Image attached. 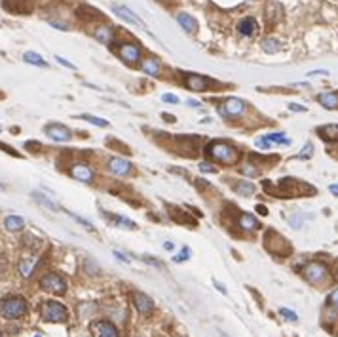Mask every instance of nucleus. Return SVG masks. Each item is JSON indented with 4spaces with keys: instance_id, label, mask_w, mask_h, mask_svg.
I'll list each match as a JSON object with an SVG mask.
<instances>
[{
    "instance_id": "obj_45",
    "label": "nucleus",
    "mask_w": 338,
    "mask_h": 337,
    "mask_svg": "<svg viewBox=\"0 0 338 337\" xmlns=\"http://www.w3.org/2000/svg\"><path fill=\"white\" fill-rule=\"evenodd\" d=\"M173 248H175V244H173V242H169V240H167V242H163V249H167V251H171Z\"/></svg>"
},
{
    "instance_id": "obj_20",
    "label": "nucleus",
    "mask_w": 338,
    "mask_h": 337,
    "mask_svg": "<svg viewBox=\"0 0 338 337\" xmlns=\"http://www.w3.org/2000/svg\"><path fill=\"white\" fill-rule=\"evenodd\" d=\"M36 263H38V259L32 255V257H23L21 261H19V265H17V270H19V274H21L23 278H29L32 272H34V267H36Z\"/></svg>"
},
{
    "instance_id": "obj_13",
    "label": "nucleus",
    "mask_w": 338,
    "mask_h": 337,
    "mask_svg": "<svg viewBox=\"0 0 338 337\" xmlns=\"http://www.w3.org/2000/svg\"><path fill=\"white\" fill-rule=\"evenodd\" d=\"M133 305H135L137 313L143 316H150L154 313V301L143 292L133 293Z\"/></svg>"
},
{
    "instance_id": "obj_46",
    "label": "nucleus",
    "mask_w": 338,
    "mask_h": 337,
    "mask_svg": "<svg viewBox=\"0 0 338 337\" xmlns=\"http://www.w3.org/2000/svg\"><path fill=\"white\" fill-rule=\"evenodd\" d=\"M186 103H188V105H190V107H194V109H198V107H202V105H200V103H198V101H194V99H188V101H186Z\"/></svg>"
},
{
    "instance_id": "obj_42",
    "label": "nucleus",
    "mask_w": 338,
    "mask_h": 337,
    "mask_svg": "<svg viewBox=\"0 0 338 337\" xmlns=\"http://www.w3.org/2000/svg\"><path fill=\"white\" fill-rule=\"evenodd\" d=\"M289 109L293 112H306V107H302V105H298V103H291Z\"/></svg>"
},
{
    "instance_id": "obj_27",
    "label": "nucleus",
    "mask_w": 338,
    "mask_h": 337,
    "mask_svg": "<svg viewBox=\"0 0 338 337\" xmlns=\"http://www.w3.org/2000/svg\"><path fill=\"white\" fill-rule=\"evenodd\" d=\"M262 50L266 52V53H275V52H279V40H275V38H266V40H262Z\"/></svg>"
},
{
    "instance_id": "obj_35",
    "label": "nucleus",
    "mask_w": 338,
    "mask_h": 337,
    "mask_svg": "<svg viewBox=\"0 0 338 337\" xmlns=\"http://www.w3.org/2000/svg\"><path fill=\"white\" fill-rule=\"evenodd\" d=\"M188 255H190V249H188V248H184L179 255H175V257H173V261H175V263H182V261H186V259H188Z\"/></svg>"
},
{
    "instance_id": "obj_33",
    "label": "nucleus",
    "mask_w": 338,
    "mask_h": 337,
    "mask_svg": "<svg viewBox=\"0 0 338 337\" xmlns=\"http://www.w3.org/2000/svg\"><path fill=\"white\" fill-rule=\"evenodd\" d=\"M198 168H200V172H203V174H217V168L211 162H200Z\"/></svg>"
},
{
    "instance_id": "obj_44",
    "label": "nucleus",
    "mask_w": 338,
    "mask_h": 337,
    "mask_svg": "<svg viewBox=\"0 0 338 337\" xmlns=\"http://www.w3.org/2000/svg\"><path fill=\"white\" fill-rule=\"evenodd\" d=\"M114 255H116V257H118L120 261H124V263H129V259H128V257H126L124 253H120V251H114Z\"/></svg>"
},
{
    "instance_id": "obj_17",
    "label": "nucleus",
    "mask_w": 338,
    "mask_h": 337,
    "mask_svg": "<svg viewBox=\"0 0 338 337\" xmlns=\"http://www.w3.org/2000/svg\"><path fill=\"white\" fill-rule=\"evenodd\" d=\"M141 71L148 76H160L161 74V65L156 57H146L141 61Z\"/></svg>"
},
{
    "instance_id": "obj_48",
    "label": "nucleus",
    "mask_w": 338,
    "mask_h": 337,
    "mask_svg": "<svg viewBox=\"0 0 338 337\" xmlns=\"http://www.w3.org/2000/svg\"><path fill=\"white\" fill-rule=\"evenodd\" d=\"M215 286H217V288L221 290V293H226V290H225V286H223V284H219V282H215Z\"/></svg>"
},
{
    "instance_id": "obj_43",
    "label": "nucleus",
    "mask_w": 338,
    "mask_h": 337,
    "mask_svg": "<svg viewBox=\"0 0 338 337\" xmlns=\"http://www.w3.org/2000/svg\"><path fill=\"white\" fill-rule=\"evenodd\" d=\"M257 212H258L260 215H268V210H266V206H260V204H258V206H257Z\"/></svg>"
},
{
    "instance_id": "obj_26",
    "label": "nucleus",
    "mask_w": 338,
    "mask_h": 337,
    "mask_svg": "<svg viewBox=\"0 0 338 337\" xmlns=\"http://www.w3.org/2000/svg\"><path fill=\"white\" fill-rule=\"evenodd\" d=\"M268 141H270L272 145L275 143V145H291V139H287V135L281 134V132H277V134H268L264 135Z\"/></svg>"
},
{
    "instance_id": "obj_36",
    "label": "nucleus",
    "mask_w": 338,
    "mask_h": 337,
    "mask_svg": "<svg viewBox=\"0 0 338 337\" xmlns=\"http://www.w3.org/2000/svg\"><path fill=\"white\" fill-rule=\"evenodd\" d=\"M68 215H70V217H72V219H76V221H78V223H80V225H84V227H86V229H88V231H93V225H91L90 221H86V219H84V217H78V215H76V213H70V212H68Z\"/></svg>"
},
{
    "instance_id": "obj_7",
    "label": "nucleus",
    "mask_w": 338,
    "mask_h": 337,
    "mask_svg": "<svg viewBox=\"0 0 338 337\" xmlns=\"http://www.w3.org/2000/svg\"><path fill=\"white\" fill-rule=\"evenodd\" d=\"M329 276V269L323 265V263H317L312 261L304 267V278L310 282V284H323Z\"/></svg>"
},
{
    "instance_id": "obj_4",
    "label": "nucleus",
    "mask_w": 338,
    "mask_h": 337,
    "mask_svg": "<svg viewBox=\"0 0 338 337\" xmlns=\"http://www.w3.org/2000/svg\"><path fill=\"white\" fill-rule=\"evenodd\" d=\"M0 309H2V315L6 318H21L27 313V301L23 297H17V295L6 297L0 305Z\"/></svg>"
},
{
    "instance_id": "obj_1",
    "label": "nucleus",
    "mask_w": 338,
    "mask_h": 337,
    "mask_svg": "<svg viewBox=\"0 0 338 337\" xmlns=\"http://www.w3.org/2000/svg\"><path fill=\"white\" fill-rule=\"evenodd\" d=\"M203 151H205V155H207L209 160H213V162H217V164L234 166V164H238V160H240V151H238L232 143L221 141V139L209 141V143L205 145Z\"/></svg>"
},
{
    "instance_id": "obj_9",
    "label": "nucleus",
    "mask_w": 338,
    "mask_h": 337,
    "mask_svg": "<svg viewBox=\"0 0 338 337\" xmlns=\"http://www.w3.org/2000/svg\"><path fill=\"white\" fill-rule=\"evenodd\" d=\"M107 170L116 177H128L133 172V164L122 157H113L109 158V162H107Z\"/></svg>"
},
{
    "instance_id": "obj_21",
    "label": "nucleus",
    "mask_w": 338,
    "mask_h": 337,
    "mask_svg": "<svg viewBox=\"0 0 338 337\" xmlns=\"http://www.w3.org/2000/svg\"><path fill=\"white\" fill-rule=\"evenodd\" d=\"M232 189L240 195V196H253L255 195V191H257V187L253 185V183H249V181L241 179V181H232Z\"/></svg>"
},
{
    "instance_id": "obj_41",
    "label": "nucleus",
    "mask_w": 338,
    "mask_h": 337,
    "mask_svg": "<svg viewBox=\"0 0 338 337\" xmlns=\"http://www.w3.org/2000/svg\"><path fill=\"white\" fill-rule=\"evenodd\" d=\"M329 76V71L327 69H317V71H312V72H308V76Z\"/></svg>"
},
{
    "instance_id": "obj_24",
    "label": "nucleus",
    "mask_w": 338,
    "mask_h": 337,
    "mask_svg": "<svg viewBox=\"0 0 338 337\" xmlns=\"http://www.w3.org/2000/svg\"><path fill=\"white\" fill-rule=\"evenodd\" d=\"M319 137H323L325 141H338V124H329V126H321L317 128Z\"/></svg>"
},
{
    "instance_id": "obj_3",
    "label": "nucleus",
    "mask_w": 338,
    "mask_h": 337,
    "mask_svg": "<svg viewBox=\"0 0 338 337\" xmlns=\"http://www.w3.org/2000/svg\"><path fill=\"white\" fill-rule=\"evenodd\" d=\"M40 288L48 293H55V295H63L67 292V282L61 274L57 272H46L40 278Z\"/></svg>"
},
{
    "instance_id": "obj_31",
    "label": "nucleus",
    "mask_w": 338,
    "mask_h": 337,
    "mask_svg": "<svg viewBox=\"0 0 338 337\" xmlns=\"http://www.w3.org/2000/svg\"><path fill=\"white\" fill-rule=\"evenodd\" d=\"M312 155H314V143H312V141H308V143L304 145V149L298 153V157H296V158H300V160H308Z\"/></svg>"
},
{
    "instance_id": "obj_40",
    "label": "nucleus",
    "mask_w": 338,
    "mask_h": 337,
    "mask_svg": "<svg viewBox=\"0 0 338 337\" xmlns=\"http://www.w3.org/2000/svg\"><path fill=\"white\" fill-rule=\"evenodd\" d=\"M55 61H57V63H59V65H63V67H67V69H72V71H74V65H72V63H70V61H67V59H63V57H61V55H55Z\"/></svg>"
},
{
    "instance_id": "obj_19",
    "label": "nucleus",
    "mask_w": 338,
    "mask_h": 337,
    "mask_svg": "<svg viewBox=\"0 0 338 337\" xmlns=\"http://www.w3.org/2000/svg\"><path fill=\"white\" fill-rule=\"evenodd\" d=\"M257 31H258V23L255 21L253 18H245V19H241L238 23V33L241 36H253Z\"/></svg>"
},
{
    "instance_id": "obj_5",
    "label": "nucleus",
    "mask_w": 338,
    "mask_h": 337,
    "mask_svg": "<svg viewBox=\"0 0 338 337\" xmlns=\"http://www.w3.org/2000/svg\"><path fill=\"white\" fill-rule=\"evenodd\" d=\"M182 82L188 90L192 91H207L211 90L213 86H217L215 80H211L209 76H203V74H196V72H184L182 74Z\"/></svg>"
},
{
    "instance_id": "obj_14",
    "label": "nucleus",
    "mask_w": 338,
    "mask_h": 337,
    "mask_svg": "<svg viewBox=\"0 0 338 337\" xmlns=\"http://www.w3.org/2000/svg\"><path fill=\"white\" fill-rule=\"evenodd\" d=\"M113 10H114V14L116 16H120L122 19H126V21H129V23H133V25H137V27H143V29H146V25L143 23V19L141 18H137L135 14L128 8V6H120V4H114L113 6Z\"/></svg>"
},
{
    "instance_id": "obj_29",
    "label": "nucleus",
    "mask_w": 338,
    "mask_h": 337,
    "mask_svg": "<svg viewBox=\"0 0 338 337\" xmlns=\"http://www.w3.org/2000/svg\"><path fill=\"white\" fill-rule=\"evenodd\" d=\"M80 118H82V120H88V122H91L93 126H99V128H109V120H105V118L91 116V114H80Z\"/></svg>"
},
{
    "instance_id": "obj_25",
    "label": "nucleus",
    "mask_w": 338,
    "mask_h": 337,
    "mask_svg": "<svg viewBox=\"0 0 338 337\" xmlns=\"http://www.w3.org/2000/svg\"><path fill=\"white\" fill-rule=\"evenodd\" d=\"M23 61L29 63V65H36V67H48V63L44 61V57L38 55L36 52H27V53L23 55Z\"/></svg>"
},
{
    "instance_id": "obj_6",
    "label": "nucleus",
    "mask_w": 338,
    "mask_h": 337,
    "mask_svg": "<svg viewBox=\"0 0 338 337\" xmlns=\"http://www.w3.org/2000/svg\"><path fill=\"white\" fill-rule=\"evenodd\" d=\"M247 111V103L240 97H228L223 105H219V112L225 118H240Z\"/></svg>"
},
{
    "instance_id": "obj_16",
    "label": "nucleus",
    "mask_w": 338,
    "mask_h": 337,
    "mask_svg": "<svg viewBox=\"0 0 338 337\" xmlns=\"http://www.w3.org/2000/svg\"><path fill=\"white\" fill-rule=\"evenodd\" d=\"M238 227L241 231H258V229H262L260 223H258V219L253 213H247V212L238 217Z\"/></svg>"
},
{
    "instance_id": "obj_47",
    "label": "nucleus",
    "mask_w": 338,
    "mask_h": 337,
    "mask_svg": "<svg viewBox=\"0 0 338 337\" xmlns=\"http://www.w3.org/2000/svg\"><path fill=\"white\" fill-rule=\"evenodd\" d=\"M329 191H331L333 195H337V196H338V185H329Z\"/></svg>"
},
{
    "instance_id": "obj_15",
    "label": "nucleus",
    "mask_w": 338,
    "mask_h": 337,
    "mask_svg": "<svg viewBox=\"0 0 338 337\" xmlns=\"http://www.w3.org/2000/svg\"><path fill=\"white\" fill-rule=\"evenodd\" d=\"M93 36H95V40H99L101 44L111 46L114 42L116 31H114L111 25H101V27H97V29L93 31Z\"/></svg>"
},
{
    "instance_id": "obj_22",
    "label": "nucleus",
    "mask_w": 338,
    "mask_h": 337,
    "mask_svg": "<svg viewBox=\"0 0 338 337\" xmlns=\"http://www.w3.org/2000/svg\"><path fill=\"white\" fill-rule=\"evenodd\" d=\"M177 21L179 25L186 31V33H196L198 31V21H196V18H192V16H188V14H179L177 16Z\"/></svg>"
},
{
    "instance_id": "obj_38",
    "label": "nucleus",
    "mask_w": 338,
    "mask_h": 337,
    "mask_svg": "<svg viewBox=\"0 0 338 337\" xmlns=\"http://www.w3.org/2000/svg\"><path fill=\"white\" fill-rule=\"evenodd\" d=\"M329 305L333 309H338V290H335V292L329 295Z\"/></svg>"
},
{
    "instance_id": "obj_39",
    "label": "nucleus",
    "mask_w": 338,
    "mask_h": 337,
    "mask_svg": "<svg viewBox=\"0 0 338 337\" xmlns=\"http://www.w3.org/2000/svg\"><path fill=\"white\" fill-rule=\"evenodd\" d=\"M257 147H260V149H270L272 143L266 137H258V139H257Z\"/></svg>"
},
{
    "instance_id": "obj_2",
    "label": "nucleus",
    "mask_w": 338,
    "mask_h": 337,
    "mask_svg": "<svg viewBox=\"0 0 338 337\" xmlns=\"http://www.w3.org/2000/svg\"><path fill=\"white\" fill-rule=\"evenodd\" d=\"M40 316H42L44 322L63 324V322H67L68 313L59 301H44L42 307H40Z\"/></svg>"
},
{
    "instance_id": "obj_23",
    "label": "nucleus",
    "mask_w": 338,
    "mask_h": 337,
    "mask_svg": "<svg viewBox=\"0 0 338 337\" xmlns=\"http://www.w3.org/2000/svg\"><path fill=\"white\" fill-rule=\"evenodd\" d=\"M4 227H6V231H10V232H19L25 229V219L19 217V215H8L6 219H4Z\"/></svg>"
},
{
    "instance_id": "obj_34",
    "label": "nucleus",
    "mask_w": 338,
    "mask_h": 337,
    "mask_svg": "<svg viewBox=\"0 0 338 337\" xmlns=\"http://www.w3.org/2000/svg\"><path fill=\"white\" fill-rule=\"evenodd\" d=\"M279 315L283 316V318H287L289 322H296V320H298V316H296V313H293V311H289V309H279Z\"/></svg>"
},
{
    "instance_id": "obj_49",
    "label": "nucleus",
    "mask_w": 338,
    "mask_h": 337,
    "mask_svg": "<svg viewBox=\"0 0 338 337\" xmlns=\"http://www.w3.org/2000/svg\"><path fill=\"white\" fill-rule=\"evenodd\" d=\"M0 191H4V185H2V183H0Z\"/></svg>"
},
{
    "instance_id": "obj_50",
    "label": "nucleus",
    "mask_w": 338,
    "mask_h": 337,
    "mask_svg": "<svg viewBox=\"0 0 338 337\" xmlns=\"http://www.w3.org/2000/svg\"><path fill=\"white\" fill-rule=\"evenodd\" d=\"M0 337H2V332H0Z\"/></svg>"
},
{
    "instance_id": "obj_37",
    "label": "nucleus",
    "mask_w": 338,
    "mask_h": 337,
    "mask_svg": "<svg viewBox=\"0 0 338 337\" xmlns=\"http://www.w3.org/2000/svg\"><path fill=\"white\" fill-rule=\"evenodd\" d=\"M161 101H165V103H173V105H177L180 99L177 95H173V93H163L161 95Z\"/></svg>"
},
{
    "instance_id": "obj_10",
    "label": "nucleus",
    "mask_w": 338,
    "mask_h": 337,
    "mask_svg": "<svg viewBox=\"0 0 338 337\" xmlns=\"http://www.w3.org/2000/svg\"><path fill=\"white\" fill-rule=\"evenodd\" d=\"M68 174H70V177L82 181V183H86V185H91L93 179H95V172H93V168H91L90 164H84V162H76V164H72V166L68 168Z\"/></svg>"
},
{
    "instance_id": "obj_12",
    "label": "nucleus",
    "mask_w": 338,
    "mask_h": 337,
    "mask_svg": "<svg viewBox=\"0 0 338 337\" xmlns=\"http://www.w3.org/2000/svg\"><path fill=\"white\" fill-rule=\"evenodd\" d=\"M44 134L48 135L49 139L57 141V143H65V141H70V139H72V132L68 130L67 126L57 124V122L48 124V126L44 128Z\"/></svg>"
},
{
    "instance_id": "obj_11",
    "label": "nucleus",
    "mask_w": 338,
    "mask_h": 337,
    "mask_svg": "<svg viewBox=\"0 0 338 337\" xmlns=\"http://www.w3.org/2000/svg\"><path fill=\"white\" fill-rule=\"evenodd\" d=\"M91 337H120L118 328L109 320H95L90 326Z\"/></svg>"
},
{
    "instance_id": "obj_32",
    "label": "nucleus",
    "mask_w": 338,
    "mask_h": 337,
    "mask_svg": "<svg viewBox=\"0 0 338 337\" xmlns=\"http://www.w3.org/2000/svg\"><path fill=\"white\" fill-rule=\"evenodd\" d=\"M32 196H34V200H36V202L42 204V206H46V208H49V210H53V212L57 210V206L51 202V200H48L46 196H42V195H38V193H32Z\"/></svg>"
},
{
    "instance_id": "obj_18",
    "label": "nucleus",
    "mask_w": 338,
    "mask_h": 337,
    "mask_svg": "<svg viewBox=\"0 0 338 337\" xmlns=\"http://www.w3.org/2000/svg\"><path fill=\"white\" fill-rule=\"evenodd\" d=\"M317 101L321 103V107H325L327 111H335L338 109V93L337 91H325L317 95Z\"/></svg>"
},
{
    "instance_id": "obj_30",
    "label": "nucleus",
    "mask_w": 338,
    "mask_h": 337,
    "mask_svg": "<svg viewBox=\"0 0 338 337\" xmlns=\"http://www.w3.org/2000/svg\"><path fill=\"white\" fill-rule=\"evenodd\" d=\"M113 221L118 227H128V229H137V225L131 221V219H128V217H122V215H113Z\"/></svg>"
},
{
    "instance_id": "obj_8",
    "label": "nucleus",
    "mask_w": 338,
    "mask_h": 337,
    "mask_svg": "<svg viewBox=\"0 0 338 337\" xmlns=\"http://www.w3.org/2000/svg\"><path fill=\"white\" fill-rule=\"evenodd\" d=\"M118 55L128 65L135 67V65H139V61H141V48L135 42H122V44L118 46Z\"/></svg>"
},
{
    "instance_id": "obj_28",
    "label": "nucleus",
    "mask_w": 338,
    "mask_h": 337,
    "mask_svg": "<svg viewBox=\"0 0 338 337\" xmlns=\"http://www.w3.org/2000/svg\"><path fill=\"white\" fill-rule=\"evenodd\" d=\"M241 172V176H245V177H258L260 176V170H258V166H255V164H243V168L240 170Z\"/></svg>"
}]
</instances>
